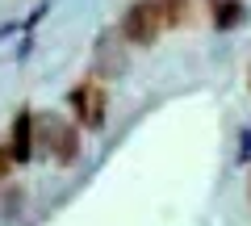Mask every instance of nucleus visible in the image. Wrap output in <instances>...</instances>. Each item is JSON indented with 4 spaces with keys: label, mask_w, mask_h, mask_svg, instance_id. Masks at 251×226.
I'll return each instance as SVG.
<instances>
[{
    "label": "nucleus",
    "mask_w": 251,
    "mask_h": 226,
    "mask_svg": "<svg viewBox=\"0 0 251 226\" xmlns=\"http://www.w3.org/2000/svg\"><path fill=\"white\" fill-rule=\"evenodd\" d=\"M34 138L54 163H75L80 143H75V130L59 118V113H38L34 118Z\"/></svg>",
    "instance_id": "1"
},
{
    "label": "nucleus",
    "mask_w": 251,
    "mask_h": 226,
    "mask_svg": "<svg viewBox=\"0 0 251 226\" xmlns=\"http://www.w3.org/2000/svg\"><path fill=\"white\" fill-rule=\"evenodd\" d=\"M163 9H159V0H134L130 9H126V17H122V38L126 42H143V46H151L155 38L163 34Z\"/></svg>",
    "instance_id": "2"
},
{
    "label": "nucleus",
    "mask_w": 251,
    "mask_h": 226,
    "mask_svg": "<svg viewBox=\"0 0 251 226\" xmlns=\"http://www.w3.org/2000/svg\"><path fill=\"white\" fill-rule=\"evenodd\" d=\"M67 100H72L75 122H80V126H88V130H100V126H105V88H100L97 80L75 84Z\"/></svg>",
    "instance_id": "3"
},
{
    "label": "nucleus",
    "mask_w": 251,
    "mask_h": 226,
    "mask_svg": "<svg viewBox=\"0 0 251 226\" xmlns=\"http://www.w3.org/2000/svg\"><path fill=\"white\" fill-rule=\"evenodd\" d=\"M9 151H13V163H25L34 155V113L21 109L13 118V138H9Z\"/></svg>",
    "instance_id": "4"
},
{
    "label": "nucleus",
    "mask_w": 251,
    "mask_h": 226,
    "mask_svg": "<svg viewBox=\"0 0 251 226\" xmlns=\"http://www.w3.org/2000/svg\"><path fill=\"white\" fill-rule=\"evenodd\" d=\"M239 21H243V4L239 0H218L214 4V25L218 29H234Z\"/></svg>",
    "instance_id": "5"
},
{
    "label": "nucleus",
    "mask_w": 251,
    "mask_h": 226,
    "mask_svg": "<svg viewBox=\"0 0 251 226\" xmlns=\"http://www.w3.org/2000/svg\"><path fill=\"white\" fill-rule=\"evenodd\" d=\"M159 9H163V25H184L188 17V0H159Z\"/></svg>",
    "instance_id": "6"
},
{
    "label": "nucleus",
    "mask_w": 251,
    "mask_h": 226,
    "mask_svg": "<svg viewBox=\"0 0 251 226\" xmlns=\"http://www.w3.org/2000/svg\"><path fill=\"white\" fill-rule=\"evenodd\" d=\"M9 168H13V151H9V147H0V180L9 176Z\"/></svg>",
    "instance_id": "7"
}]
</instances>
